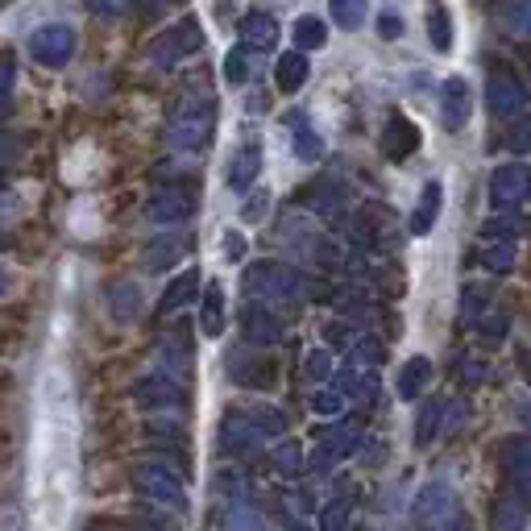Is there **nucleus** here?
Here are the masks:
<instances>
[{
    "mask_svg": "<svg viewBox=\"0 0 531 531\" xmlns=\"http://www.w3.org/2000/svg\"><path fill=\"white\" fill-rule=\"evenodd\" d=\"M519 370H523V378L531 382V349H523V353H519Z\"/></svg>",
    "mask_w": 531,
    "mask_h": 531,
    "instance_id": "nucleus-58",
    "label": "nucleus"
},
{
    "mask_svg": "<svg viewBox=\"0 0 531 531\" xmlns=\"http://www.w3.org/2000/svg\"><path fill=\"white\" fill-rule=\"evenodd\" d=\"M303 374L312 378V382H328L332 378V353L328 349H312V353H307V361H303Z\"/></svg>",
    "mask_w": 531,
    "mask_h": 531,
    "instance_id": "nucleus-47",
    "label": "nucleus"
},
{
    "mask_svg": "<svg viewBox=\"0 0 531 531\" xmlns=\"http://www.w3.org/2000/svg\"><path fill=\"white\" fill-rule=\"evenodd\" d=\"M490 241H515L519 237V225H515V212H498L494 220H486V229H482Z\"/></svg>",
    "mask_w": 531,
    "mask_h": 531,
    "instance_id": "nucleus-46",
    "label": "nucleus"
},
{
    "mask_svg": "<svg viewBox=\"0 0 531 531\" xmlns=\"http://www.w3.org/2000/svg\"><path fill=\"white\" fill-rule=\"evenodd\" d=\"M361 444V424L357 419H341L332 428L316 432V453H312V473H332V465L345 461Z\"/></svg>",
    "mask_w": 531,
    "mask_h": 531,
    "instance_id": "nucleus-5",
    "label": "nucleus"
},
{
    "mask_svg": "<svg viewBox=\"0 0 531 531\" xmlns=\"http://www.w3.org/2000/svg\"><path fill=\"white\" fill-rule=\"evenodd\" d=\"M5 166H9V142L0 137V175H5Z\"/></svg>",
    "mask_w": 531,
    "mask_h": 531,
    "instance_id": "nucleus-59",
    "label": "nucleus"
},
{
    "mask_svg": "<svg viewBox=\"0 0 531 531\" xmlns=\"http://www.w3.org/2000/svg\"><path fill=\"white\" fill-rule=\"evenodd\" d=\"M225 249H229V258L237 262V258L245 254V237H241V233H225Z\"/></svg>",
    "mask_w": 531,
    "mask_h": 531,
    "instance_id": "nucleus-54",
    "label": "nucleus"
},
{
    "mask_svg": "<svg viewBox=\"0 0 531 531\" xmlns=\"http://www.w3.org/2000/svg\"><path fill=\"white\" fill-rule=\"evenodd\" d=\"M195 212V195L187 187H158L146 200V216L154 225H183Z\"/></svg>",
    "mask_w": 531,
    "mask_h": 531,
    "instance_id": "nucleus-13",
    "label": "nucleus"
},
{
    "mask_svg": "<svg viewBox=\"0 0 531 531\" xmlns=\"http://www.w3.org/2000/svg\"><path fill=\"white\" fill-rule=\"evenodd\" d=\"M229 374H233V382H241V386H274V378H278V370H274V361H266V357H258V353H233L229 357Z\"/></svg>",
    "mask_w": 531,
    "mask_h": 531,
    "instance_id": "nucleus-18",
    "label": "nucleus"
},
{
    "mask_svg": "<svg viewBox=\"0 0 531 531\" xmlns=\"http://www.w3.org/2000/svg\"><path fill=\"white\" fill-rule=\"evenodd\" d=\"M266 200H270V195H266V191H258V195H249V204L241 208V220H262V216H266Z\"/></svg>",
    "mask_w": 531,
    "mask_h": 531,
    "instance_id": "nucleus-52",
    "label": "nucleus"
},
{
    "mask_svg": "<svg viewBox=\"0 0 531 531\" xmlns=\"http://www.w3.org/2000/svg\"><path fill=\"white\" fill-rule=\"evenodd\" d=\"M200 295V270H183V274H175V283L162 291V299H158V316H175V312H183V307Z\"/></svg>",
    "mask_w": 531,
    "mask_h": 531,
    "instance_id": "nucleus-20",
    "label": "nucleus"
},
{
    "mask_svg": "<svg viewBox=\"0 0 531 531\" xmlns=\"http://www.w3.org/2000/svg\"><path fill=\"white\" fill-rule=\"evenodd\" d=\"M137 531H171V527H162V523H142Z\"/></svg>",
    "mask_w": 531,
    "mask_h": 531,
    "instance_id": "nucleus-61",
    "label": "nucleus"
},
{
    "mask_svg": "<svg viewBox=\"0 0 531 531\" xmlns=\"http://www.w3.org/2000/svg\"><path fill=\"white\" fill-rule=\"evenodd\" d=\"M527 515H531V490H523V486H507V482H502V494H498L494 511H490L494 531H523Z\"/></svg>",
    "mask_w": 531,
    "mask_h": 531,
    "instance_id": "nucleus-15",
    "label": "nucleus"
},
{
    "mask_svg": "<svg viewBox=\"0 0 531 531\" xmlns=\"http://www.w3.org/2000/svg\"><path fill=\"white\" fill-rule=\"evenodd\" d=\"M225 79L229 83H245L249 79V50L245 46H233L229 59H225Z\"/></svg>",
    "mask_w": 531,
    "mask_h": 531,
    "instance_id": "nucleus-49",
    "label": "nucleus"
},
{
    "mask_svg": "<svg viewBox=\"0 0 531 531\" xmlns=\"http://www.w3.org/2000/svg\"><path fill=\"white\" fill-rule=\"evenodd\" d=\"M25 46H30V54L42 67H67L75 54V30L63 21H50V25H38Z\"/></svg>",
    "mask_w": 531,
    "mask_h": 531,
    "instance_id": "nucleus-9",
    "label": "nucleus"
},
{
    "mask_svg": "<svg viewBox=\"0 0 531 531\" xmlns=\"http://www.w3.org/2000/svg\"><path fill=\"white\" fill-rule=\"evenodd\" d=\"M478 332H482L486 345H498V341L511 332V316H507V312H490V316L478 320Z\"/></svg>",
    "mask_w": 531,
    "mask_h": 531,
    "instance_id": "nucleus-43",
    "label": "nucleus"
},
{
    "mask_svg": "<svg viewBox=\"0 0 531 531\" xmlns=\"http://www.w3.org/2000/svg\"><path fill=\"white\" fill-rule=\"evenodd\" d=\"M133 486H137V494H142L146 502H154V507H162V511H175V515L187 511L183 478H179L171 465H162V461H142V465L133 469Z\"/></svg>",
    "mask_w": 531,
    "mask_h": 531,
    "instance_id": "nucleus-3",
    "label": "nucleus"
},
{
    "mask_svg": "<svg viewBox=\"0 0 531 531\" xmlns=\"http://www.w3.org/2000/svg\"><path fill=\"white\" fill-rule=\"evenodd\" d=\"M440 200H444L440 183H436V179H432V183H424V191H419V204H415V212H411V220H407L411 237H428V233H432L436 216H440Z\"/></svg>",
    "mask_w": 531,
    "mask_h": 531,
    "instance_id": "nucleus-21",
    "label": "nucleus"
},
{
    "mask_svg": "<svg viewBox=\"0 0 531 531\" xmlns=\"http://www.w3.org/2000/svg\"><path fill=\"white\" fill-rule=\"evenodd\" d=\"M88 9L96 17H125V13L137 9V0H88Z\"/></svg>",
    "mask_w": 531,
    "mask_h": 531,
    "instance_id": "nucleus-51",
    "label": "nucleus"
},
{
    "mask_svg": "<svg viewBox=\"0 0 531 531\" xmlns=\"http://www.w3.org/2000/svg\"><path fill=\"white\" fill-rule=\"evenodd\" d=\"M453 511H457L453 490L444 486V482H428L424 490L415 494V502H411V527L415 531H440L444 523L453 519Z\"/></svg>",
    "mask_w": 531,
    "mask_h": 531,
    "instance_id": "nucleus-7",
    "label": "nucleus"
},
{
    "mask_svg": "<svg viewBox=\"0 0 531 531\" xmlns=\"http://www.w3.org/2000/svg\"><path fill=\"white\" fill-rule=\"evenodd\" d=\"M349 361H357V366H374L378 370V361H382V345L378 337H357L349 345Z\"/></svg>",
    "mask_w": 531,
    "mask_h": 531,
    "instance_id": "nucleus-44",
    "label": "nucleus"
},
{
    "mask_svg": "<svg viewBox=\"0 0 531 531\" xmlns=\"http://www.w3.org/2000/svg\"><path fill=\"white\" fill-rule=\"evenodd\" d=\"M13 92H17V54L5 46L0 50V121L13 113Z\"/></svg>",
    "mask_w": 531,
    "mask_h": 531,
    "instance_id": "nucleus-32",
    "label": "nucleus"
},
{
    "mask_svg": "<svg viewBox=\"0 0 531 531\" xmlns=\"http://www.w3.org/2000/svg\"><path fill=\"white\" fill-rule=\"evenodd\" d=\"M137 5H142V9H175V5H187V0H137Z\"/></svg>",
    "mask_w": 531,
    "mask_h": 531,
    "instance_id": "nucleus-55",
    "label": "nucleus"
},
{
    "mask_svg": "<svg viewBox=\"0 0 531 531\" xmlns=\"http://www.w3.org/2000/svg\"><path fill=\"white\" fill-rule=\"evenodd\" d=\"M440 531H469V523H465V519H449V523H444Z\"/></svg>",
    "mask_w": 531,
    "mask_h": 531,
    "instance_id": "nucleus-60",
    "label": "nucleus"
},
{
    "mask_svg": "<svg viewBox=\"0 0 531 531\" xmlns=\"http://www.w3.org/2000/svg\"><path fill=\"white\" fill-rule=\"evenodd\" d=\"M502 482L531 490V436H515L502 444Z\"/></svg>",
    "mask_w": 531,
    "mask_h": 531,
    "instance_id": "nucleus-17",
    "label": "nucleus"
},
{
    "mask_svg": "<svg viewBox=\"0 0 531 531\" xmlns=\"http://www.w3.org/2000/svg\"><path fill=\"white\" fill-rule=\"evenodd\" d=\"M258 171H262V146L245 142L233 154V162H229V187L233 191H249V187H254V179H258Z\"/></svg>",
    "mask_w": 531,
    "mask_h": 531,
    "instance_id": "nucleus-22",
    "label": "nucleus"
},
{
    "mask_svg": "<svg viewBox=\"0 0 531 531\" xmlns=\"http://www.w3.org/2000/svg\"><path fill=\"white\" fill-rule=\"evenodd\" d=\"M378 30H382V38H399V34H403V21H399L395 13H386V17L378 21Z\"/></svg>",
    "mask_w": 531,
    "mask_h": 531,
    "instance_id": "nucleus-53",
    "label": "nucleus"
},
{
    "mask_svg": "<svg viewBox=\"0 0 531 531\" xmlns=\"http://www.w3.org/2000/svg\"><path fill=\"white\" fill-rule=\"evenodd\" d=\"M428 34H432V46H436L440 54L453 50V21H449V9L432 5V13H428Z\"/></svg>",
    "mask_w": 531,
    "mask_h": 531,
    "instance_id": "nucleus-36",
    "label": "nucleus"
},
{
    "mask_svg": "<svg viewBox=\"0 0 531 531\" xmlns=\"http://www.w3.org/2000/svg\"><path fill=\"white\" fill-rule=\"evenodd\" d=\"M5 287H9V278H5V270H0V299H5Z\"/></svg>",
    "mask_w": 531,
    "mask_h": 531,
    "instance_id": "nucleus-62",
    "label": "nucleus"
},
{
    "mask_svg": "<svg viewBox=\"0 0 531 531\" xmlns=\"http://www.w3.org/2000/svg\"><path fill=\"white\" fill-rule=\"evenodd\" d=\"M324 341L332 345V349H349L357 337H353V324L349 320H332L328 328H324Z\"/></svg>",
    "mask_w": 531,
    "mask_h": 531,
    "instance_id": "nucleus-50",
    "label": "nucleus"
},
{
    "mask_svg": "<svg viewBox=\"0 0 531 531\" xmlns=\"http://www.w3.org/2000/svg\"><path fill=\"white\" fill-rule=\"evenodd\" d=\"M262 440H266V432L245 411H229L225 424H220V453H225V457H237V461L258 457Z\"/></svg>",
    "mask_w": 531,
    "mask_h": 531,
    "instance_id": "nucleus-8",
    "label": "nucleus"
},
{
    "mask_svg": "<svg viewBox=\"0 0 531 531\" xmlns=\"http://www.w3.org/2000/svg\"><path fill=\"white\" fill-rule=\"evenodd\" d=\"M519 424L531 432V399H523V403H519Z\"/></svg>",
    "mask_w": 531,
    "mask_h": 531,
    "instance_id": "nucleus-57",
    "label": "nucleus"
},
{
    "mask_svg": "<svg viewBox=\"0 0 531 531\" xmlns=\"http://www.w3.org/2000/svg\"><path fill=\"white\" fill-rule=\"evenodd\" d=\"M486 108L494 117H519L523 108H527V88L511 75V71H502V67H494L490 71V79H486Z\"/></svg>",
    "mask_w": 531,
    "mask_h": 531,
    "instance_id": "nucleus-10",
    "label": "nucleus"
},
{
    "mask_svg": "<svg viewBox=\"0 0 531 531\" xmlns=\"http://www.w3.org/2000/svg\"><path fill=\"white\" fill-rule=\"evenodd\" d=\"M337 390L345 399H353V403H374L378 399V374H374V366H357V361H349V366L341 370V378H337Z\"/></svg>",
    "mask_w": 531,
    "mask_h": 531,
    "instance_id": "nucleus-19",
    "label": "nucleus"
},
{
    "mask_svg": "<svg viewBox=\"0 0 531 531\" xmlns=\"http://www.w3.org/2000/svg\"><path fill=\"white\" fill-rule=\"evenodd\" d=\"M307 75H312V67H307V54H303V50H287L283 59H278V67H274L278 92H287V96H295V92L303 88Z\"/></svg>",
    "mask_w": 531,
    "mask_h": 531,
    "instance_id": "nucleus-25",
    "label": "nucleus"
},
{
    "mask_svg": "<svg viewBox=\"0 0 531 531\" xmlns=\"http://www.w3.org/2000/svg\"><path fill=\"white\" fill-rule=\"evenodd\" d=\"M225 531H262V519H258V511L249 507V502L233 498V507L225 515Z\"/></svg>",
    "mask_w": 531,
    "mask_h": 531,
    "instance_id": "nucleus-39",
    "label": "nucleus"
},
{
    "mask_svg": "<svg viewBox=\"0 0 531 531\" xmlns=\"http://www.w3.org/2000/svg\"><path fill=\"white\" fill-rule=\"evenodd\" d=\"M241 287L249 295V303H266V307H291L307 295V278L274 258H262L254 266H245Z\"/></svg>",
    "mask_w": 531,
    "mask_h": 531,
    "instance_id": "nucleus-1",
    "label": "nucleus"
},
{
    "mask_svg": "<svg viewBox=\"0 0 531 531\" xmlns=\"http://www.w3.org/2000/svg\"><path fill=\"white\" fill-rule=\"evenodd\" d=\"M303 204L312 208V212H320V216H337L345 208V183L320 179V183H312V187L303 191Z\"/></svg>",
    "mask_w": 531,
    "mask_h": 531,
    "instance_id": "nucleus-24",
    "label": "nucleus"
},
{
    "mask_svg": "<svg viewBox=\"0 0 531 531\" xmlns=\"http://www.w3.org/2000/svg\"><path fill=\"white\" fill-rule=\"evenodd\" d=\"M482 378V361H465V382H478Z\"/></svg>",
    "mask_w": 531,
    "mask_h": 531,
    "instance_id": "nucleus-56",
    "label": "nucleus"
},
{
    "mask_svg": "<svg viewBox=\"0 0 531 531\" xmlns=\"http://www.w3.org/2000/svg\"><path fill=\"white\" fill-rule=\"evenodd\" d=\"M444 411H449L444 399H424V407H419V415H415V444H419V449H428V444L440 436Z\"/></svg>",
    "mask_w": 531,
    "mask_h": 531,
    "instance_id": "nucleus-27",
    "label": "nucleus"
},
{
    "mask_svg": "<svg viewBox=\"0 0 531 531\" xmlns=\"http://www.w3.org/2000/svg\"><path fill=\"white\" fill-rule=\"evenodd\" d=\"M108 303H113L117 320H133L137 307H142V291H137L133 283H113V287H108Z\"/></svg>",
    "mask_w": 531,
    "mask_h": 531,
    "instance_id": "nucleus-34",
    "label": "nucleus"
},
{
    "mask_svg": "<svg viewBox=\"0 0 531 531\" xmlns=\"http://www.w3.org/2000/svg\"><path fill=\"white\" fill-rule=\"evenodd\" d=\"M204 46V30H200V21L195 17H183V21H175L171 30H162L158 38H154V46H150V59H154V67H162V71H171V67H179L183 59H191L195 50Z\"/></svg>",
    "mask_w": 531,
    "mask_h": 531,
    "instance_id": "nucleus-4",
    "label": "nucleus"
},
{
    "mask_svg": "<svg viewBox=\"0 0 531 531\" xmlns=\"http://www.w3.org/2000/svg\"><path fill=\"white\" fill-rule=\"evenodd\" d=\"M274 42H278V21L270 13L241 17V46L245 50H274Z\"/></svg>",
    "mask_w": 531,
    "mask_h": 531,
    "instance_id": "nucleus-23",
    "label": "nucleus"
},
{
    "mask_svg": "<svg viewBox=\"0 0 531 531\" xmlns=\"http://www.w3.org/2000/svg\"><path fill=\"white\" fill-rule=\"evenodd\" d=\"M502 21H507L515 34L531 38V0H511V5L502 9Z\"/></svg>",
    "mask_w": 531,
    "mask_h": 531,
    "instance_id": "nucleus-42",
    "label": "nucleus"
},
{
    "mask_svg": "<svg viewBox=\"0 0 531 531\" xmlns=\"http://www.w3.org/2000/svg\"><path fill=\"white\" fill-rule=\"evenodd\" d=\"M328 9H332V21L341 25L345 34H353V30H361L366 25V0H328Z\"/></svg>",
    "mask_w": 531,
    "mask_h": 531,
    "instance_id": "nucleus-33",
    "label": "nucleus"
},
{
    "mask_svg": "<svg viewBox=\"0 0 531 531\" xmlns=\"http://www.w3.org/2000/svg\"><path fill=\"white\" fill-rule=\"evenodd\" d=\"M291 38H295V50H303V54L307 50H324L328 46V25L320 17H299Z\"/></svg>",
    "mask_w": 531,
    "mask_h": 531,
    "instance_id": "nucleus-30",
    "label": "nucleus"
},
{
    "mask_svg": "<svg viewBox=\"0 0 531 531\" xmlns=\"http://www.w3.org/2000/svg\"><path fill=\"white\" fill-rule=\"evenodd\" d=\"M133 399H137L142 411H175V407H183V382L171 378L166 370L146 374L142 382L133 386Z\"/></svg>",
    "mask_w": 531,
    "mask_h": 531,
    "instance_id": "nucleus-11",
    "label": "nucleus"
},
{
    "mask_svg": "<svg viewBox=\"0 0 531 531\" xmlns=\"http://www.w3.org/2000/svg\"><path fill=\"white\" fill-rule=\"evenodd\" d=\"M241 337L249 349H270L283 341V320L274 316V307L266 303H249L241 312Z\"/></svg>",
    "mask_w": 531,
    "mask_h": 531,
    "instance_id": "nucleus-12",
    "label": "nucleus"
},
{
    "mask_svg": "<svg viewBox=\"0 0 531 531\" xmlns=\"http://www.w3.org/2000/svg\"><path fill=\"white\" fill-rule=\"evenodd\" d=\"M428 382H432V361L428 357H411L407 366L399 370V399H419Z\"/></svg>",
    "mask_w": 531,
    "mask_h": 531,
    "instance_id": "nucleus-29",
    "label": "nucleus"
},
{
    "mask_svg": "<svg viewBox=\"0 0 531 531\" xmlns=\"http://www.w3.org/2000/svg\"><path fill=\"white\" fill-rule=\"evenodd\" d=\"M527 195H531V166L507 162L490 175V208L494 212H519Z\"/></svg>",
    "mask_w": 531,
    "mask_h": 531,
    "instance_id": "nucleus-6",
    "label": "nucleus"
},
{
    "mask_svg": "<svg viewBox=\"0 0 531 531\" xmlns=\"http://www.w3.org/2000/svg\"><path fill=\"white\" fill-rule=\"evenodd\" d=\"M349 523V498H332L320 511V531H345Z\"/></svg>",
    "mask_w": 531,
    "mask_h": 531,
    "instance_id": "nucleus-45",
    "label": "nucleus"
},
{
    "mask_svg": "<svg viewBox=\"0 0 531 531\" xmlns=\"http://www.w3.org/2000/svg\"><path fill=\"white\" fill-rule=\"evenodd\" d=\"M274 473H283V478H299L303 473V449H299V440H283V444H274Z\"/></svg>",
    "mask_w": 531,
    "mask_h": 531,
    "instance_id": "nucleus-35",
    "label": "nucleus"
},
{
    "mask_svg": "<svg viewBox=\"0 0 531 531\" xmlns=\"http://www.w3.org/2000/svg\"><path fill=\"white\" fill-rule=\"evenodd\" d=\"M245 415L254 419V424H258L266 436H283V432H287V415L278 411V407H270V403H254V407H245Z\"/></svg>",
    "mask_w": 531,
    "mask_h": 531,
    "instance_id": "nucleus-37",
    "label": "nucleus"
},
{
    "mask_svg": "<svg viewBox=\"0 0 531 531\" xmlns=\"http://www.w3.org/2000/svg\"><path fill=\"white\" fill-rule=\"evenodd\" d=\"M287 531H312V527H307V523H291Z\"/></svg>",
    "mask_w": 531,
    "mask_h": 531,
    "instance_id": "nucleus-63",
    "label": "nucleus"
},
{
    "mask_svg": "<svg viewBox=\"0 0 531 531\" xmlns=\"http://www.w3.org/2000/svg\"><path fill=\"white\" fill-rule=\"evenodd\" d=\"M291 137H295V158H303V162H320L324 158V142H320V133L307 125L303 117H291Z\"/></svg>",
    "mask_w": 531,
    "mask_h": 531,
    "instance_id": "nucleus-31",
    "label": "nucleus"
},
{
    "mask_svg": "<svg viewBox=\"0 0 531 531\" xmlns=\"http://www.w3.org/2000/svg\"><path fill=\"white\" fill-rule=\"evenodd\" d=\"M473 113V92H469V83L461 75H449L444 79V88H440V125L449 129V133H461L465 121Z\"/></svg>",
    "mask_w": 531,
    "mask_h": 531,
    "instance_id": "nucleus-14",
    "label": "nucleus"
},
{
    "mask_svg": "<svg viewBox=\"0 0 531 531\" xmlns=\"http://www.w3.org/2000/svg\"><path fill=\"white\" fill-rule=\"evenodd\" d=\"M345 403H349V399L341 395L337 386H320L316 395H312V411H316V415H341Z\"/></svg>",
    "mask_w": 531,
    "mask_h": 531,
    "instance_id": "nucleus-41",
    "label": "nucleus"
},
{
    "mask_svg": "<svg viewBox=\"0 0 531 531\" xmlns=\"http://www.w3.org/2000/svg\"><path fill=\"white\" fill-rule=\"evenodd\" d=\"M486 295H482V287H465V295H461V324H478L482 316H486Z\"/></svg>",
    "mask_w": 531,
    "mask_h": 531,
    "instance_id": "nucleus-48",
    "label": "nucleus"
},
{
    "mask_svg": "<svg viewBox=\"0 0 531 531\" xmlns=\"http://www.w3.org/2000/svg\"><path fill=\"white\" fill-rule=\"evenodd\" d=\"M200 328L208 337H220V332H225V291H220V283H208V291L200 299Z\"/></svg>",
    "mask_w": 531,
    "mask_h": 531,
    "instance_id": "nucleus-28",
    "label": "nucleus"
},
{
    "mask_svg": "<svg viewBox=\"0 0 531 531\" xmlns=\"http://www.w3.org/2000/svg\"><path fill=\"white\" fill-rule=\"evenodd\" d=\"M507 150L511 154H527L531 150V117L527 113L511 117V125H507Z\"/></svg>",
    "mask_w": 531,
    "mask_h": 531,
    "instance_id": "nucleus-40",
    "label": "nucleus"
},
{
    "mask_svg": "<svg viewBox=\"0 0 531 531\" xmlns=\"http://www.w3.org/2000/svg\"><path fill=\"white\" fill-rule=\"evenodd\" d=\"M0 245H5V237H0Z\"/></svg>",
    "mask_w": 531,
    "mask_h": 531,
    "instance_id": "nucleus-64",
    "label": "nucleus"
},
{
    "mask_svg": "<svg viewBox=\"0 0 531 531\" xmlns=\"http://www.w3.org/2000/svg\"><path fill=\"white\" fill-rule=\"evenodd\" d=\"M183 254H187V241H183V237H154V241L142 249V266L158 274V270H171Z\"/></svg>",
    "mask_w": 531,
    "mask_h": 531,
    "instance_id": "nucleus-26",
    "label": "nucleus"
},
{
    "mask_svg": "<svg viewBox=\"0 0 531 531\" xmlns=\"http://www.w3.org/2000/svg\"><path fill=\"white\" fill-rule=\"evenodd\" d=\"M415 150H419V129H415V121H407L403 113H395V117L386 121V129H382V154L390 162H407Z\"/></svg>",
    "mask_w": 531,
    "mask_h": 531,
    "instance_id": "nucleus-16",
    "label": "nucleus"
},
{
    "mask_svg": "<svg viewBox=\"0 0 531 531\" xmlns=\"http://www.w3.org/2000/svg\"><path fill=\"white\" fill-rule=\"evenodd\" d=\"M482 266L490 274H511L515 270V241H490V249L482 254Z\"/></svg>",
    "mask_w": 531,
    "mask_h": 531,
    "instance_id": "nucleus-38",
    "label": "nucleus"
},
{
    "mask_svg": "<svg viewBox=\"0 0 531 531\" xmlns=\"http://www.w3.org/2000/svg\"><path fill=\"white\" fill-rule=\"evenodd\" d=\"M212 125H216L212 100H208V96H187V100L175 108L171 129H166V142H171L175 150H200V146H208Z\"/></svg>",
    "mask_w": 531,
    "mask_h": 531,
    "instance_id": "nucleus-2",
    "label": "nucleus"
}]
</instances>
